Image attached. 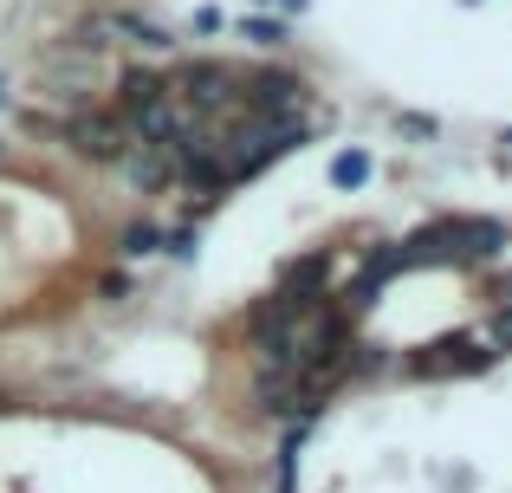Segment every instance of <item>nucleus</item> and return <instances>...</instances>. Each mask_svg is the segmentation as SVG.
Wrapping results in <instances>:
<instances>
[{"label":"nucleus","instance_id":"16","mask_svg":"<svg viewBox=\"0 0 512 493\" xmlns=\"http://www.w3.org/2000/svg\"><path fill=\"white\" fill-rule=\"evenodd\" d=\"M493 305H500V318H512V273L500 279V292H493Z\"/></svg>","mask_w":512,"mask_h":493},{"label":"nucleus","instance_id":"1","mask_svg":"<svg viewBox=\"0 0 512 493\" xmlns=\"http://www.w3.org/2000/svg\"><path fill=\"white\" fill-rule=\"evenodd\" d=\"M493 364H500V351H493L487 338H435V344H422L415 357H402L396 377H409V383H428V377H487Z\"/></svg>","mask_w":512,"mask_h":493},{"label":"nucleus","instance_id":"13","mask_svg":"<svg viewBox=\"0 0 512 493\" xmlns=\"http://www.w3.org/2000/svg\"><path fill=\"white\" fill-rule=\"evenodd\" d=\"M98 292H104V305H124V299H130V273H104Z\"/></svg>","mask_w":512,"mask_h":493},{"label":"nucleus","instance_id":"4","mask_svg":"<svg viewBox=\"0 0 512 493\" xmlns=\"http://www.w3.org/2000/svg\"><path fill=\"white\" fill-rule=\"evenodd\" d=\"M305 98H312V85L286 65H260V72L240 78V111L247 117H299Z\"/></svg>","mask_w":512,"mask_h":493},{"label":"nucleus","instance_id":"10","mask_svg":"<svg viewBox=\"0 0 512 493\" xmlns=\"http://www.w3.org/2000/svg\"><path fill=\"white\" fill-rule=\"evenodd\" d=\"M370 150H344L338 163H331V182H338V189H363V182H370Z\"/></svg>","mask_w":512,"mask_h":493},{"label":"nucleus","instance_id":"9","mask_svg":"<svg viewBox=\"0 0 512 493\" xmlns=\"http://www.w3.org/2000/svg\"><path fill=\"white\" fill-rule=\"evenodd\" d=\"M117 253H124V260H150V253H163V228H156V221H130V228L117 234Z\"/></svg>","mask_w":512,"mask_h":493},{"label":"nucleus","instance_id":"15","mask_svg":"<svg viewBox=\"0 0 512 493\" xmlns=\"http://www.w3.org/2000/svg\"><path fill=\"white\" fill-rule=\"evenodd\" d=\"M221 26H227V20H221L214 7H201V13H195V33H221Z\"/></svg>","mask_w":512,"mask_h":493},{"label":"nucleus","instance_id":"5","mask_svg":"<svg viewBox=\"0 0 512 493\" xmlns=\"http://www.w3.org/2000/svg\"><path fill=\"white\" fill-rule=\"evenodd\" d=\"M59 137L72 143V156H85V163H124V150H130V130H124V117L117 111H72L59 124Z\"/></svg>","mask_w":512,"mask_h":493},{"label":"nucleus","instance_id":"17","mask_svg":"<svg viewBox=\"0 0 512 493\" xmlns=\"http://www.w3.org/2000/svg\"><path fill=\"white\" fill-rule=\"evenodd\" d=\"M0 111H7V78H0Z\"/></svg>","mask_w":512,"mask_h":493},{"label":"nucleus","instance_id":"8","mask_svg":"<svg viewBox=\"0 0 512 493\" xmlns=\"http://www.w3.org/2000/svg\"><path fill=\"white\" fill-rule=\"evenodd\" d=\"M98 33L104 39H130V46H150V52H169L175 46V33L169 26H156V20H143V13H98Z\"/></svg>","mask_w":512,"mask_h":493},{"label":"nucleus","instance_id":"11","mask_svg":"<svg viewBox=\"0 0 512 493\" xmlns=\"http://www.w3.org/2000/svg\"><path fill=\"white\" fill-rule=\"evenodd\" d=\"M240 39H253V46H286V26L279 20H240Z\"/></svg>","mask_w":512,"mask_h":493},{"label":"nucleus","instance_id":"14","mask_svg":"<svg viewBox=\"0 0 512 493\" xmlns=\"http://www.w3.org/2000/svg\"><path fill=\"white\" fill-rule=\"evenodd\" d=\"M396 130H409V137H435V117H415V111H396Z\"/></svg>","mask_w":512,"mask_h":493},{"label":"nucleus","instance_id":"2","mask_svg":"<svg viewBox=\"0 0 512 493\" xmlns=\"http://www.w3.org/2000/svg\"><path fill=\"white\" fill-rule=\"evenodd\" d=\"M169 98H188V117L214 124V117L240 111V72L221 65V59H195V65H182V72L169 78Z\"/></svg>","mask_w":512,"mask_h":493},{"label":"nucleus","instance_id":"6","mask_svg":"<svg viewBox=\"0 0 512 493\" xmlns=\"http://www.w3.org/2000/svg\"><path fill=\"white\" fill-rule=\"evenodd\" d=\"M130 176V189L137 195H163L169 182H175V163H169V150H150V143H130L124 150V163H117Z\"/></svg>","mask_w":512,"mask_h":493},{"label":"nucleus","instance_id":"3","mask_svg":"<svg viewBox=\"0 0 512 493\" xmlns=\"http://www.w3.org/2000/svg\"><path fill=\"white\" fill-rule=\"evenodd\" d=\"M98 85H104L98 52H78L72 46V52H46V59H39V98L65 104V111H91Z\"/></svg>","mask_w":512,"mask_h":493},{"label":"nucleus","instance_id":"7","mask_svg":"<svg viewBox=\"0 0 512 493\" xmlns=\"http://www.w3.org/2000/svg\"><path fill=\"white\" fill-rule=\"evenodd\" d=\"M163 98H169V78L163 72L130 65V72L117 78V117H137V111H150V104H163Z\"/></svg>","mask_w":512,"mask_h":493},{"label":"nucleus","instance_id":"12","mask_svg":"<svg viewBox=\"0 0 512 493\" xmlns=\"http://www.w3.org/2000/svg\"><path fill=\"white\" fill-rule=\"evenodd\" d=\"M195 247H201L195 228H163V253H169V260H195Z\"/></svg>","mask_w":512,"mask_h":493},{"label":"nucleus","instance_id":"18","mask_svg":"<svg viewBox=\"0 0 512 493\" xmlns=\"http://www.w3.org/2000/svg\"><path fill=\"white\" fill-rule=\"evenodd\" d=\"M500 143H512V130H506V137H500Z\"/></svg>","mask_w":512,"mask_h":493}]
</instances>
